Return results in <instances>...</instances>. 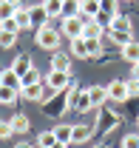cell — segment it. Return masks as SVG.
Segmentation results:
<instances>
[{
	"mask_svg": "<svg viewBox=\"0 0 139 148\" xmlns=\"http://www.w3.org/2000/svg\"><path fill=\"white\" fill-rule=\"evenodd\" d=\"M51 148H68V143H54Z\"/></svg>",
	"mask_w": 139,
	"mask_h": 148,
	"instance_id": "obj_36",
	"label": "cell"
},
{
	"mask_svg": "<svg viewBox=\"0 0 139 148\" xmlns=\"http://www.w3.org/2000/svg\"><path fill=\"white\" fill-rule=\"evenodd\" d=\"M122 148H139V134H125L122 137Z\"/></svg>",
	"mask_w": 139,
	"mask_h": 148,
	"instance_id": "obj_31",
	"label": "cell"
},
{
	"mask_svg": "<svg viewBox=\"0 0 139 148\" xmlns=\"http://www.w3.org/2000/svg\"><path fill=\"white\" fill-rule=\"evenodd\" d=\"M122 60L131 63V66H136V63H139V43H136V40H131L128 46H122Z\"/></svg>",
	"mask_w": 139,
	"mask_h": 148,
	"instance_id": "obj_13",
	"label": "cell"
},
{
	"mask_svg": "<svg viewBox=\"0 0 139 148\" xmlns=\"http://www.w3.org/2000/svg\"><path fill=\"white\" fill-rule=\"evenodd\" d=\"M14 20H17L20 32H23V29H31V14H29V9H26V6H20L17 12H14Z\"/></svg>",
	"mask_w": 139,
	"mask_h": 148,
	"instance_id": "obj_23",
	"label": "cell"
},
{
	"mask_svg": "<svg viewBox=\"0 0 139 148\" xmlns=\"http://www.w3.org/2000/svg\"><path fill=\"white\" fill-rule=\"evenodd\" d=\"M85 23H88V17H82V14H77V17H63L60 32H63V37H68V40H77V37H82Z\"/></svg>",
	"mask_w": 139,
	"mask_h": 148,
	"instance_id": "obj_3",
	"label": "cell"
},
{
	"mask_svg": "<svg viewBox=\"0 0 139 148\" xmlns=\"http://www.w3.org/2000/svg\"><path fill=\"white\" fill-rule=\"evenodd\" d=\"M29 14H31V29H34V32L46 29V26H48V20H51V14H48L43 6H34V9H29Z\"/></svg>",
	"mask_w": 139,
	"mask_h": 148,
	"instance_id": "obj_8",
	"label": "cell"
},
{
	"mask_svg": "<svg viewBox=\"0 0 139 148\" xmlns=\"http://www.w3.org/2000/svg\"><path fill=\"white\" fill-rule=\"evenodd\" d=\"M14 134V128H12V123L9 120H0V140H9Z\"/></svg>",
	"mask_w": 139,
	"mask_h": 148,
	"instance_id": "obj_33",
	"label": "cell"
},
{
	"mask_svg": "<svg viewBox=\"0 0 139 148\" xmlns=\"http://www.w3.org/2000/svg\"><path fill=\"white\" fill-rule=\"evenodd\" d=\"M34 40H37L40 49H46V51H57V49H60V40H63V32L46 26V29H40V32L34 34Z\"/></svg>",
	"mask_w": 139,
	"mask_h": 148,
	"instance_id": "obj_2",
	"label": "cell"
},
{
	"mask_svg": "<svg viewBox=\"0 0 139 148\" xmlns=\"http://www.w3.org/2000/svg\"><path fill=\"white\" fill-rule=\"evenodd\" d=\"M108 37H111L119 49H122V46H128V43L134 40V34H131V32H108Z\"/></svg>",
	"mask_w": 139,
	"mask_h": 148,
	"instance_id": "obj_27",
	"label": "cell"
},
{
	"mask_svg": "<svg viewBox=\"0 0 139 148\" xmlns=\"http://www.w3.org/2000/svg\"><path fill=\"white\" fill-rule=\"evenodd\" d=\"M60 3H65V0H60Z\"/></svg>",
	"mask_w": 139,
	"mask_h": 148,
	"instance_id": "obj_39",
	"label": "cell"
},
{
	"mask_svg": "<svg viewBox=\"0 0 139 148\" xmlns=\"http://www.w3.org/2000/svg\"><path fill=\"white\" fill-rule=\"evenodd\" d=\"M12 69H14V74H17V77H23V74H29L31 69H34V63H31V57H29V54H20V57H14Z\"/></svg>",
	"mask_w": 139,
	"mask_h": 148,
	"instance_id": "obj_11",
	"label": "cell"
},
{
	"mask_svg": "<svg viewBox=\"0 0 139 148\" xmlns=\"http://www.w3.org/2000/svg\"><path fill=\"white\" fill-rule=\"evenodd\" d=\"M54 134H57V140H60V143H68V145H71V134H74V125H57V128H54Z\"/></svg>",
	"mask_w": 139,
	"mask_h": 148,
	"instance_id": "obj_28",
	"label": "cell"
},
{
	"mask_svg": "<svg viewBox=\"0 0 139 148\" xmlns=\"http://www.w3.org/2000/svg\"><path fill=\"white\" fill-rule=\"evenodd\" d=\"M102 34H105V26L99 20H88L85 29H82V37L85 40H102Z\"/></svg>",
	"mask_w": 139,
	"mask_h": 148,
	"instance_id": "obj_10",
	"label": "cell"
},
{
	"mask_svg": "<svg viewBox=\"0 0 139 148\" xmlns=\"http://www.w3.org/2000/svg\"><path fill=\"white\" fill-rule=\"evenodd\" d=\"M14 148H37V145H31V143H17Z\"/></svg>",
	"mask_w": 139,
	"mask_h": 148,
	"instance_id": "obj_35",
	"label": "cell"
},
{
	"mask_svg": "<svg viewBox=\"0 0 139 148\" xmlns=\"http://www.w3.org/2000/svg\"><path fill=\"white\" fill-rule=\"evenodd\" d=\"M68 106L74 111H80V114L91 111V108H94V103H91L88 88H77V86H71V88H68Z\"/></svg>",
	"mask_w": 139,
	"mask_h": 148,
	"instance_id": "obj_1",
	"label": "cell"
},
{
	"mask_svg": "<svg viewBox=\"0 0 139 148\" xmlns=\"http://www.w3.org/2000/svg\"><path fill=\"white\" fill-rule=\"evenodd\" d=\"M54 143H60V140H57V134H54V128H51V131H43V134L37 137V148H51Z\"/></svg>",
	"mask_w": 139,
	"mask_h": 148,
	"instance_id": "obj_25",
	"label": "cell"
},
{
	"mask_svg": "<svg viewBox=\"0 0 139 148\" xmlns=\"http://www.w3.org/2000/svg\"><path fill=\"white\" fill-rule=\"evenodd\" d=\"M85 46H88V60L102 57V40H85Z\"/></svg>",
	"mask_w": 139,
	"mask_h": 148,
	"instance_id": "obj_26",
	"label": "cell"
},
{
	"mask_svg": "<svg viewBox=\"0 0 139 148\" xmlns=\"http://www.w3.org/2000/svg\"><path fill=\"white\" fill-rule=\"evenodd\" d=\"M131 77H136V80H139V63L134 66V74H131Z\"/></svg>",
	"mask_w": 139,
	"mask_h": 148,
	"instance_id": "obj_37",
	"label": "cell"
},
{
	"mask_svg": "<svg viewBox=\"0 0 139 148\" xmlns=\"http://www.w3.org/2000/svg\"><path fill=\"white\" fill-rule=\"evenodd\" d=\"M108 32H134V26H131V17H125V14H117V17L111 20Z\"/></svg>",
	"mask_w": 139,
	"mask_h": 148,
	"instance_id": "obj_18",
	"label": "cell"
},
{
	"mask_svg": "<svg viewBox=\"0 0 139 148\" xmlns=\"http://www.w3.org/2000/svg\"><path fill=\"white\" fill-rule=\"evenodd\" d=\"M117 125H119V114L111 111V108H105V106H99V108H97V128L114 131Z\"/></svg>",
	"mask_w": 139,
	"mask_h": 148,
	"instance_id": "obj_6",
	"label": "cell"
},
{
	"mask_svg": "<svg viewBox=\"0 0 139 148\" xmlns=\"http://www.w3.org/2000/svg\"><path fill=\"white\" fill-rule=\"evenodd\" d=\"M20 6V0H0V23L3 20H9V17H14V12H17Z\"/></svg>",
	"mask_w": 139,
	"mask_h": 148,
	"instance_id": "obj_14",
	"label": "cell"
},
{
	"mask_svg": "<svg viewBox=\"0 0 139 148\" xmlns=\"http://www.w3.org/2000/svg\"><path fill=\"white\" fill-rule=\"evenodd\" d=\"M51 71H68L71 74V57L63 54V51H54V57H51Z\"/></svg>",
	"mask_w": 139,
	"mask_h": 148,
	"instance_id": "obj_12",
	"label": "cell"
},
{
	"mask_svg": "<svg viewBox=\"0 0 139 148\" xmlns=\"http://www.w3.org/2000/svg\"><path fill=\"white\" fill-rule=\"evenodd\" d=\"M40 6H43L51 17H60V12H63V3H60V0H43Z\"/></svg>",
	"mask_w": 139,
	"mask_h": 148,
	"instance_id": "obj_29",
	"label": "cell"
},
{
	"mask_svg": "<svg viewBox=\"0 0 139 148\" xmlns=\"http://www.w3.org/2000/svg\"><path fill=\"white\" fill-rule=\"evenodd\" d=\"M0 29H3V32H14V34H20V26H17V20H14V17L3 20V23H0Z\"/></svg>",
	"mask_w": 139,
	"mask_h": 148,
	"instance_id": "obj_32",
	"label": "cell"
},
{
	"mask_svg": "<svg viewBox=\"0 0 139 148\" xmlns=\"http://www.w3.org/2000/svg\"><path fill=\"white\" fill-rule=\"evenodd\" d=\"M43 80H46V77L40 74V69H31L29 74H23V77H20V88H23V86H34V83H43Z\"/></svg>",
	"mask_w": 139,
	"mask_h": 148,
	"instance_id": "obj_24",
	"label": "cell"
},
{
	"mask_svg": "<svg viewBox=\"0 0 139 148\" xmlns=\"http://www.w3.org/2000/svg\"><path fill=\"white\" fill-rule=\"evenodd\" d=\"M14 43H17V34L14 32H3L0 29V49H12Z\"/></svg>",
	"mask_w": 139,
	"mask_h": 148,
	"instance_id": "obj_30",
	"label": "cell"
},
{
	"mask_svg": "<svg viewBox=\"0 0 139 148\" xmlns=\"http://www.w3.org/2000/svg\"><path fill=\"white\" fill-rule=\"evenodd\" d=\"M20 97V88H9V86H0V106H14Z\"/></svg>",
	"mask_w": 139,
	"mask_h": 148,
	"instance_id": "obj_17",
	"label": "cell"
},
{
	"mask_svg": "<svg viewBox=\"0 0 139 148\" xmlns=\"http://www.w3.org/2000/svg\"><path fill=\"white\" fill-rule=\"evenodd\" d=\"M46 86H48L54 94L68 91V88H71V74H68V71H48V77H46Z\"/></svg>",
	"mask_w": 139,
	"mask_h": 148,
	"instance_id": "obj_5",
	"label": "cell"
},
{
	"mask_svg": "<svg viewBox=\"0 0 139 148\" xmlns=\"http://www.w3.org/2000/svg\"><path fill=\"white\" fill-rule=\"evenodd\" d=\"M68 108H71V106H68V94H54L51 100L43 103V111H46L48 117H63Z\"/></svg>",
	"mask_w": 139,
	"mask_h": 148,
	"instance_id": "obj_4",
	"label": "cell"
},
{
	"mask_svg": "<svg viewBox=\"0 0 139 148\" xmlns=\"http://www.w3.org/2000/svg\"><path fill=\"white\" fill-rule=\"evenodd\" d=\"M97 148H105V145H97Z\"/></svg>",
	"mask_w": 139,
	"mask_h": 148,
	"instance_id": "obj_38",
	"label": "cell"
},
{
	"mask_svg": "<svg viewBox=\"0 0 139 148\" xmlns=\"http://www.w3.org/2000/svg\"><path fill=\"white\" fill-rule=\"evenodd\" d=\"M128 94H131V97H139V80H136V77L128 80Z\"/></svg>",
	"mask_w": 139,
	"mask_h": 148,
	"instance_id": "obj_34",
	"label": "cell"
},
{
	"mask_svg": "<svg viewBox=\"0 0 139 148\" xmlns=\"http://www.w3.org/2000/svg\"><path fill=\"white\" fill-rule=\"evenodd\" d=\"M88 94H91L94 108H99L105 100H108V86H91V88H88Z\"/></svg>",
	"mask_w": 139,
	"mask_h": 148,
	"instance_id": "obj_16",
	"label": "cell"
},
{
	"mask_svg": "<svg viewBox=\"0 0 139 148\" xmlns=\"http://www.w3.org/2000/svg\"><path fill=\"white\" fill-rule=\"evenodd\" d=\"M9 123H12V128H14V134H26V131L31 128V120H29L26 114H14V117H12Z\"/></svg>",
	"mask_w": 139,
	"mask_h": 148,
	"instance_id": "obj_19",
	"label": "cell"
},
{
	"mask_svg": "<svg viewBox=\"0 0 139 148\" xmlns=\"http://www.w3.org/2000/svg\"><path fill=\"white\" fill-rule=\"evenodd\" d=\"M0 86H9V88H20V77L14 74V69L9 66L6 71H0Z\"/></svg>",
	"mask_w": 139,
	"mask_h": 148,
	"instance_id": "obj_20",
	"label": "cell"
},
{
	"mask_svg": "<svg viewBox=\"0 0 139 148\" xmlns=\"http://www.w3.org/2000/svg\"><path fill=\"white\" fill-rule=\"evenodd\" d=\"M71 54H74V57H80V60H88L85 37H77V40H71Z\"/></svg>",
	"mask_w": 139,
	"mask_h": 148,
	"instance_id": "obj_21",
	"label": "cell"
},
{
	"mask_svg": "<svg viewBox=\"0 0 139 148\" xmlns=\"http://www.w3.org/2000/svg\"><path fill=\"white\" fill-rule=\"evenodd\" d=\"M80 6H82V17H88V20H97L99 17V0H80Z\"/></svg>",
	"mask_w": 139,
	"mask_h": 148,
	"instance_id": "obj_15",
	"label": "cell"
},
{
	"mask_svg": "<svg viewBox=\"0 0 139 148\" xmlns=\"http://www.w3.org/2000/svg\"><path fill=\"white\" fill-rule=\"evenodd\" d=\"M80 12H82L80 0H65V3H63V12H60V17H77Z\"/></svg>",
	"mask_w": 139,
	"mask_h": 148,
	"instance_id": "obj_22",
	"label": "cell"
},
{
	"mask_svg": "<svg viewBox=\"0 0 139 148\" xmlns=\"http://www.w3.org/2000/svg\"><path fill=\"white\" fill-rule=\"evenodd\" d=\"M94 137V125H82V123H74V134H71V145H80L88 143Z\"/></svg>",
	"mask_w": 139,
	"mask_h": 148,
	"instance_id": "obj_9",
	"label": "cell"
},
{
	"mask_svg": "<svg viewBox=\"0 0 139 148\" xmlns=\"http://www.w3.org/2000/svg\"><path fill=\"white\" fill-rule=\"evenodd\" d=\"M108 100L111 103H128L131 94H128V80H111L108 83Z\"/></svg>",
	"mask_w": 139,
	"mask_h": 148,
	"instance_id": "obj_7",
	"label": "cell"
}]
</instances>
